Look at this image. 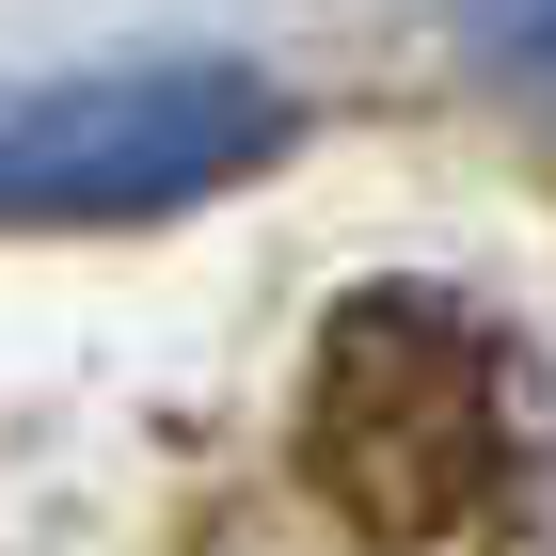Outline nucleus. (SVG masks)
<instances>
[{
	"instance_id": "1",
	"label": "nucleus",
	"mask_w": 556,
	"mask_h": 556,
	"mask_svg": "<svg viewBox=\"0 0 556 556\" xmlns=\"http://www.w3.org/2000/svg\"><path fill=\"white\" fill-rule=\"evenodd\" d=\"M302 477L366 541H477L525 493V366L445 287H366L302 382Z\"/></svg>"
},
{
	"instance_id": "2",
	"label": "nucleus",
	"mask_w": 556,
	"mask_h": 556,
	"mask_svg": "<svg viewBox=\"0 0 556 556\" xmlns=\"http://www.w3.org/2000/svg\"><path fill=\"white\" fill-rule=\"evenodd\" d=\"M287 143V96L223 48L160 64H64V80L0 96V239H96V223H175L239 191Z\"/></svg>"
},
{
	"instance_id": "3",
	"label": "nucleus",
	"mask_w": 556,
	"mask_h": 556,
	"mask_svg": "<svg viewBox=\"0 0 556 556\" xmlns=\"http://www.w3.org/2000/svg\"><path fill=\"white\" fill-rule=\"evenodd\" d=\"M445 16H462V48L525 96V112H556V0H445Z\"/></svg>"
}]
</instances>
